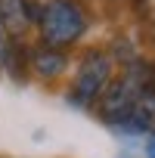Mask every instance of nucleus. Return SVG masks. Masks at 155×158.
<instances>
[{"instance_id":"obj_5","label":"nucleus","mask_w":155,"mask_h":158,"mask_svg":"<svg viewBox=\"0 0 155 158\" xmlns=\"http://www.w3.org/2000/svg\"><path fill=\"white\" fill-rule=\"evenodd\" d=\"M68 62H65V56L56 50V47H40V50H34L31 53V68L40 74V77H56L62 68H65Z\"/></svg>"},{"instance_id":"obj_6","label":"nucleus","mask_w":155,"mask_h":158,"mask_svg":"<svg viewBox=\"0 0 155 158\" xmlns=\"http://www.w3.org/2000/svg\"><path fill=\"white\" fill-rule=\"evenodd\" d=\"M146 158H155V130H152V139H149V149H146Z\"/></svg>"},{"instance_id":"obj_3","label":"nucleus","mask_w":155,"mask_h":158,"mask_svg":"<svg viewBox=\"0 0 155 158\" xmlns=\"http://www.w3.org/2000/svg\"><path fill=\"white\" fill-rule=\"evenodd\" d=\"M124 121L136 133H152L155 130V87H143L136 93V99L130 102V112H127Z\"/></svg>"},{"instance_id":"obj_4","label":"nucleus","mask_w":155,"mask_h":158,"mask_svg":"<svg viewBox=\"0 0 155 158\" xmlns=\"http://www.w3.org/2000/svg\"><path fill=\"white\" fill-rule=\"evenodd\" d=\"M31 25V3L28 0H0V28L6 37H22Z\"/></svg>"},{"instance_id":"obj_7","label":"nucleus","mask_w":155,"mask_h":158,"mask_svg":"<svg viewBox=\"0 0 155 158\" xmlns=\"http://www.w3.org/2000/svg\"><path fill=\"white\" fill-rule=\"evenodd\" d=\"M3 50H6V34H3V28H0V59H3Z\"/></svg>"},{"instance_id":"obj_1","label":"nucleus","mask_w":155,"mask_h":158,"mask_svg":"<svg viewBox=\"0 0 155 158\" xmlns=\"http://www.w3.org/2000/svg\"><path fill=\"white\" fill-rule=\"evenodd\" d=\"M40 34L47 47H68L81 40L87 31V13L81 10L78 0H50L47 10H40Z\"/></svg>"},{"instance_id":"obj_2","label":"nucleus","mask_w":155,"mask_h":158,"mask_svg":"<svg viewBox=\"0 0 155 158\" xmlns=\"http://www.w3.org/2000/svg\"><path fill=\"white\" fill-rule=\"evenodd\" d=\"M109 74H112V59L106 53H90L81 68H78L74 77V90H71V102L74 106H93L96 96L103 93V87L109 84Z\"/></svg>"}]
</instances>
